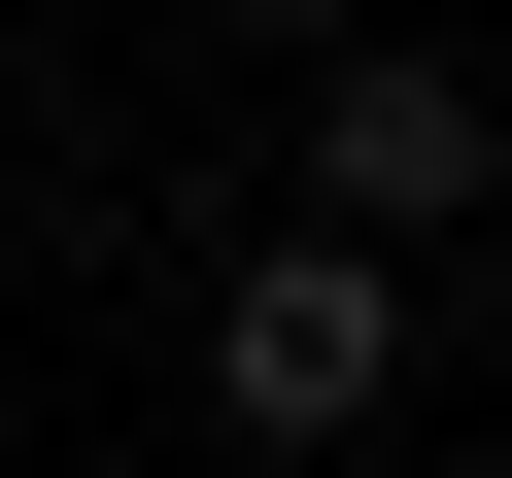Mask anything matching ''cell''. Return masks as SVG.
Wrapping results in <instances>:
<instances>
[{"mask_svg": "<svg viewBox=\"0 0 512 478\" xmlns=\"http://www.w3.org/2000/svg\"><path fill=\"white\" fill-rule=\"evenodd\" d=\"M274 239L478 274V239H512V69H444V35H308V205H274Z\"/></svg>", "mask_w": 512, "mask_h": 478, "instance_id": "6da1fadb", "label": "cell"}, {"mask_svg": "<svg viewBox=\"0 0 512 478\" xmlns=\"http://www.w3.org/2000/svg\"><path fill=\"white\" fill-rule=\"evenodd\" d=\"M410 376H444V274H376V239H239V274H205V410L274 444V478L376 444Z\"/></svg>", "mask_w": 512, "mask_h": 478, "instance_id": "7a4b0ae2", "label": "cell"}, {"mask_svg": "<svg viewBox=\"0 0 512 478\" xmlns=\"http://www.w3.org/2000/svg\"><path fill=\"white\" fill-rule=\"evenodd\" d=\"M444 376H512V239H478V308H444Z\"/></svg>", "mask_w": 512, "mask_h": 478, "instance_id": "3957f363", "label": "cell"}, {"mask_svg": "<svg viewBox=\"0 0 512 478\" xmlns=\"http://www.w3.org/2000/svg\"><path fill=\"white\" fill-rule=\"evenodd\" d=\"M205 35H376V0H205Z\"/></svg>", "mask_w": 512, "mask_h": 478, "instance_id": "277c9868", "label": "cell"}]
</instances>
